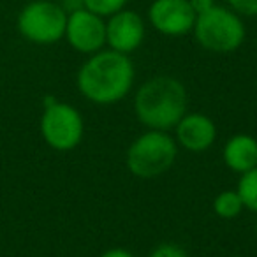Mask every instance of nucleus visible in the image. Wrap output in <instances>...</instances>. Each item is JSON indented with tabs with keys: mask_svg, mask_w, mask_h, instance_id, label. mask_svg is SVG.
I'll return each mask as SVG.
<instances>
[{
	"mask_svg": "<svg viewBox=\"0 0 257 257\" xmlns=\"http://www.w3.org/2000/svg\"><path fill=\"white\" fill-rule=\"evenodd\" d=\"M136 69L128 55L113 50H100L88 55L76 74L79 93L97 106H111L131 93Z\"/></svg>",
	"mask_w": 257,
	"mask_h": 257,
	"instance_id": "nucleus-1",
	"label": "nucleus"
},
{
	"mask_svg": "<svg viewBox=\"0 0 257 257\" xmlns=\"http://www.w3.org/2000/svg\"><path fill=\"white\" fill-rule=\"evenodd\" d=\"M189 93L173 76H154L134 95V113L141 125L152 131H173L187 113Z\"/></svg>",
	"mask_w": 257,
	"mask_h": 257,
	"instance_id": "nucleus-2",
	"label": "nucleus"
},
{
	"mask_svg": "<svg viewBox=\"0 0 257 257\" xmlns=\"http://www.w3.org/2000/svg\"><path fill=\"white\" fill-rule=\"evenodd\" d=\"M178 157V145L166 131H152L138 136L128 145L125 166L136 178L152 180L168 173Z\"/></svg>",
	"mask_w": 257,
	"mask_h": 257,
	"instance_id": "nucleus-3",
	"label": "nucleus"
},
{
	"mask_svg": "<svg viewBox=\"0 0 257 257\" xmlns=\"http://www.w3.org/2000/svg\"><path fill=\"white\" fill-rule=\"evenodd\" d=\"M192 34L197 44L211 53H232L243 44L246 36L241 16L232 9L215 4L196 16Z\"/></svg>",
	"mask_w": 257,
	"mask_h": 257,
	"instance_id": "nucleus-4",
	"label": "nucleus"
},
{
	"mask_svg": "<svg viewBox=\"0 0 257 257\" xmlns=\"http://www.w3.org/2000/svg\"><path fill=\"white\" fill-rule=\"evenodd\" d=\"M41 136L48 147L57 152L74 150L85 136L81 113L71 104L48 97L41 116Z\"/></svg>",
	"mask_w": 257,
	"mask_h": 257,
	"instance_id": "nucleus-5",
	"label": "nucleus"
},
{
	"mask_svg": "<svg viewBox=\"0 0 257 257\" xmlns=\"http://www.w3.org/2000/svg\"><path fill=\"white\" fill-rule=\"evenodd\" d=\"M67 13L58 2L32 0L20 11L16 27L23 39L39 46H50L64 39Z\"/></svg>",
	"mask_w": 257,
	"mask_h": 257,
	"instance_id": "nucleus-6",
	"label": "nucleus"
},
{
	"mask_svg": "<svg viewBox=\"0 0 257 257\" xmlns=\"http://www.w3.org/2000/svg\"><path fill=\"white\" fill-rule=\"evenodd\" d=\"M64 39L78 53L93 55L106 46V22L85 8L76 9L67 15Z\"/></svg>",
	"mask_w": 257,
	"mask_h": 257,
	"instance_id": "nucleus-7",
	"label": "nucleus"
},
{
	"mask_svg": "<svg viewBox=\"0 0 257 257\" xmlns=\"http://www.w3.org/2000/svg\"><path fill=\"white\" fill-rule=\"evenodd\" d=\"M196 13L189 0H154L148 8V22L166 37H182L192 32Z\"/></svg>",
	"mask_w": 257,
	"mask_h": 257,
	"instance_id": "nucleus-8",
	"label": "nucleus"
},
{
	"mask_svg": "<svg viewBox=\"0 0 257 257\" xmlns=\"http://www.w3.org/2000/svg\"><path fill=\"white\" fill-rule=\"evenodd\" d=\"M145 36L147 25L136 11L121 9L106 22V46L118 53H134L143 44Z\"/></svg>",
	"mask_w": 257,
	"mask_h": 257,
	"instance_id": "nucleus-9",
	"label": "nucleus"
},
{
	"mask_svg": "<svg viewBox=\"0 0 257 257\" xmlns=\"http://www.w3.org/2000/svg\"><path fill=\"white\" fill-rule=\"evenodd\" d=\"M175 141L178 148L192 154H203L210 150L217 141V125L208 114L187 111L175 125Z\"/></svg>",
	"mask_w": 257,
	"mask_h": 257,
	"instance_id": "nucleus-10",
	"label": "nucleus"
},
{
	"mask_svg": "<svg viewBox=\"0 0 257 257\" xmlns=\"http://www.w3.org/2000/svg\"><path fill=\"white\" fill-rule=\"evenodd\" d=\"M222 161L232 173H243L257 168V140L250 134H234L222 148Z\"/></svg>",
	"mask_w": 257,
	"mask_h": 257,
	"instance_id": "nucleus-11",
	"label": "nucleus"
},
{
	"mask_svg": "<svg viewBox=\"0 0 257 257\" xmlns=\"http://www.w3.org/2000/svg\"><path fill=\"white\" fill-rule=\"evenodd\" d=\"M243 210L245 208H243V203L236 190H222L213 199V211L217 213V217L224 218V220L239 217Z\"/></svg>",
	"mask_w": 257,
	"mask_h": 257,
	"instance_id": "nucleus-12",
	"label": "nucleus"
},
{
	"mask_svg": "<svg viewBox=\"0 0 257 257\" xmlns=\"http://www.w3.org/2000/svg\"><path fill=\"white\" fill-rule=\"evenodd\" d=\"M236 192L241 199L243 208L252 213H257V168L239 175Z\"/></svg>",
	"mask_w": 257,
	"mask_h": 257,
	"instance_id": "nucleus-13",
	"label": "nucleus"
},
{
	"mask_svg": "<svg viewBox=\"0 0 257 257\" xmlns=\"http://www.w3.org/2000/svg\"><path fill=\"white\" fill-rule=\"evenodd\" d=\"M127 2L128 0H83V6L85 9L102 16V18H109L114 13L125 9Z\"/></svg>",
	"mask_w": 257,
	"mask_h": 257,
	"instance_id": "nucleus-14",
	"label": "nucleus"
},
{
	"mask_svg": "<svg viewBox=\"0 0 257 257\" xmlns=\"http://www.w3.org/2000/svg\"><path fill=\"white\" fill-rule=\"evenodd\" d=\"M229 9L239 16H246V18H253L257 16V0H227Z\"/></svg>",
	"mask_w": 257,
	"mask_h": 257,
	"instance_id": "nucleus-15",
	"label": "nucleus"
},
{
	"mask_svg": "<svg viewBox=\"0 0 257 257\" xmlns=\"http://www.w3.org/2000/svg\"><path fill=\"white\" fill-rule=\"evenodd\" d=\"M148 257H189V253L175 243H161L152 250Z\"/></svg>",
	"mask_w": 257,
	"mask_h": 257,
	"instance_id": "nucleus-16",
	"label": "nucleus"
},
{
	"mask_svg": "<svg viewBox=\"0 0 257 257\" xmlns=\"http://www.w3.org/2000/svg\"><path fill=\"white\" fill-rule=\"evenodd\" d=\"M189 4L192 6L194 13L196 15H201V13L208 11L215 6V0H189Z\"/></svg>",
	"mask_w": 257,
	"mask_h": 257,
	"instance_id": "nucleus-17",
	"label": "nucleus"
},
{
	"mask_svg": "<svg viewBox=\"0 0 257 257\" xmlns=\"http://www.w3.org/2000/svg\"><path fill=\"white\" fill-rule=\"evenodd\" d=\"M99 257H134L133 252H128L125 248H109L106 252H102Z\"/></svg>",
	"mask_w": 257,
	"mask_h": 257,
	"instance_id": "nucleus-18",
	"label": "nucleus"
},
{
	"mask_svg": "<svg viewBox=\"0 0 257 257\" xmlns=\"http://www.w3.org/2000/svg\"><path fill=\"white\" fill-rule=\"evenodd\" d=\"M60 6L64 8V11L67 13V15L72 11H76V9L85 8V6H83V0H62Z\"/></svg>",
	"mask_w": 257,
	"mask_h": 257,
	"instance_id": "nucleus-19",
	"label": "nucleus"
},
{
	"mask_svg": "<svg viewBox=\"0 0 257 257\" xmlns=\"http://www.w3.org/2000/svg\"><path fill=\"white\" fill-rule=\"evenodd\" d=\"M255 50H257V41H255Z\"/></svg>",
	"mask_w": 257,
	"mask_h": 257,
	"instance_id": "nucleus-20",
	"label": "nucleus"
}]
</instances>
